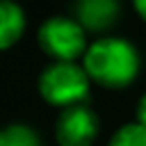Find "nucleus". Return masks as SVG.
Returning <instances> with one entry per match:
<instances>
[{
    "label": "nucleus",
    "mask_w": 146,
    "mask_h": 146,
    "mask_svg": "<svg viewBox=\"0 0 146 146\" xmlns=\"http://www.w3.org/2000/svg\"><path fill=\"white\" fill-rule=\"evenodd\" d=\"M82 68L91 82L105 89H125L135 82L141 68L139 50L121 36H100L89 43Z\"/></svg>",
    "instance_id": "obj_1"
},
{
    "label": "nucleus",
    "mask_w": 146,
    "mask_h": 146,
    "mask_svg": "<svg viewBox=\"0 0 146 146\" xmlns=\"http://www.w3.org/2000/svg\"><path fill=\"white\" fill-rule=\"evenodd\" d=\"M36 89L48 105L66 110L75 105H87L91 80L78 62H50L41 71Z\"/></svg>",
    "instance_id": "obj_2"
},
{
    "label": "nucleus",
    "mask_w": 146,
    "mask_h": 146,
    "mask_svg": "<svg viewBox=\"0 0 146 146\" xmlns=\"http://www.w3.org/2000/svg\"><path fill=\"white\" fill-rule=\"evenodd\" d=\"M36 43L52 62H78L84 57L89 41L82 25L71 16H50L39 25Z\"/></svg>",
    "instance_id": "obj_3"
},
{
    "label": "nucleus",
    "mask_w": 146,
    "mask_h": 146,
    "mask_svg": "<svg viewBox=\"0 0 146 146\" xmlns=\"http://www.w3.org/2000/svg\"><path fill=\"white\" fill-rule=\"evenodd\" d=\"M100 132V119L89 105H75L59 112L55 121L57 146H94Z\"/></svg>",
    "instance_id": "obj_4"
},
{
    "label": "nucleus",
    "mask_w": 146,
    "mask_h": 146,
    "mask_svg": "<svg viewBox=\"0 0 146 146\" xmlns=\"http://www.w3.org/2000/svg\"><path fill=\"white\" fill-rule=\"evenodd\" d=\"M75 21L82 25L84 32H105L119 18V2L114 0H82L75 5Z\"/></svg>",
    "instance_id": "obj_5"
},
{
    "label": "nucleus",
    "mask_w": 146,
    "mask_h": 146,
    "mask_svg": "<svg viewBox=\"0 0 146 146\" xmlns=\"http://www.w3.org/2000/svg\"><path fill=\"white\" fill-rule=\"evenodd\" d=\"M27 27V16L21 5L11 0H0V50L16 46Z\"/></svg>",
    "instance_id": "obj_6"
},
{
    "label": "nucleus",
    "mask_w": 146,
    "mask_h": 146,
    "mask_svg": "<svg viewBox=\"0 0 146 146\" xmlns=\"http://www.w3.org/2000/svg\"><path fill=\"white\" fill-rule=\"evenodd\" d=\"M0 146H43L39 132L27 123H7L0 128Z\"/></svg>",
    "instance_id": "obj_7"
},
{
    "label": "nucleus",
    "mask_w": 146,
    "mask_h": 146,
    "mask_svg": "<svg viewBox=\"0 0 146 146\" xmlns=\"http://www.w3.org/2000/svg\"><path fill=\"white\" fill-rule=\"evenodd\" d=\"M107 146H146V128L135 121L125 123L112 135Z\"/></svg>",
    "instance_id": "obj_8"
},
{
    "label": "nucleus",
    "mask_w": 146,
    "mask_h": 146,
    "mask_svg": "<svg viewBox=\"0 0 146 146\" xmlns=\"http://www.w3.org/2000/svg\"><path fill=\"white\" fill-rule=\"evenodd\" d=\"M135 123H139V125L146 128V91L141 94V98L135 105Z\"/></svg>",
    "instance_id": "obj_9"
},
{
    "label": "nucleus",
    "mask_w": 146,
    "mask_h": 146,
    "mask_svg": "<svg viewBox=\"0 0 146 146\" xmlns=\"http://www.w3.org/2000/svg\"><path fill=\"white\" fill-rule=\"evenodd\" d=\"M132 7H135V11L139 14V18L146 23V0H135V5H132Z\"/></svg>",
    "instance_id": "obj_10"
}]
</instances>
